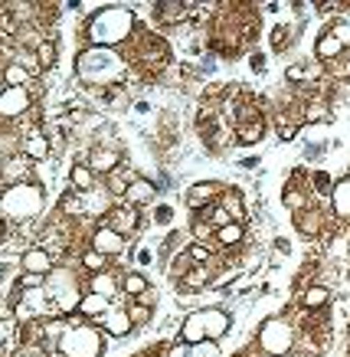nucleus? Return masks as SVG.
Listing matches in <instances>:
<instances>
[{
	"mask_svg": "<svg viewBox=\"0 0 350 357\" xmlns=\"http://www.w3.org/2000/svg\"><path fill=\"white\" fill-rule=\"evenodd\" d=\"M138 33V13L132 3H99L82 23L86 46L102 50H125Z\"/></svg>",
	"mask_w": 350,
	"mask_h": 357,
	"instance_id": "1",
	"label": "nucleus"
},
{
	"mask_svg": "<svg viewBox=\"0 0 350 357\" xmlns=\"http://www.w3.org/2000/svg\"><path fill=\"white\" fill-rule=\"evenodd\" d=\"M128 59L121 50H102V46H82L72 59V73L88 92H105L128 79Z\"/></svg>",
	"mask_w": 350,
	"mask_h": 357,
	"instance_id": "2",
	"label": "nucleus"
},
{
	"mask_svg": "<svg viewBox=\"0 0 350 357\" xmlns=\"http://www.w3.org/2000/svg\"><path fill=\"white\" fill-rule=\"evenodd\" d=\"M43 210H46V187L40 184V181L3 187L0 213L7 220V227H26V223H33V220L43 217Z\"/></svg>",
	"mask_w": 350,
	"mask_h": 357,
	"instance_id": "3",
	"label": "nucleus"
},
{
	"mask_svg": "<svg viewBox=\"0 0 350 357\" xmlns=\"http://www.w3.org/2000/svg\"><path fill=\"white\" fill-rule=\"evenodd\" d=\"M232 328V314L219 305H209V308H197V312L184 314V321L177 328V341L184 344H203V341H223Z\"/></svg>",
	"mask_w": 350,
	"mask_h": 357,
	"instance_id": "4",
	"label": "nucleus"
},
{
	"mask_svg": "<svg viewBox=\"0 0 350 357\" xmlns=\"http://www.w3.org/2000/svg\"><path fill=\"white\" fill-rule=\"evenodd\" d=\"M298 335H301V328L295 325L292 314H272L259 325L255 344L265 357H292L298 347Z\"/></svg>",
	"mask_w": 350,
	"mask_h": 357,
	"instance_id": "5",
	"label": "nucleus"
},
{
	"mask_svg": "<svg viewBox=\"0 0 350 357\" xmlns=\"http://www.w3.org/2000/svg\"><path fill=\"white\" fill-rule=\"evenodd\" d=\"M56 351L63 357H102L105 354V335L95 321H69Z\"/></svg>",
	"mask_w": 350,
	"mask_h": 357,
	"instance_id": "6",
	"label": "nucleus"
},
{
	"mask_svg": "<svg viewBox=\"0 0 350 357\" xmlns=\"http://www.w3.org/2000/svg\"><path fill=\"white\" fill-rule=\"evenodd\" d=\"M33 92L30 89H3L0 92V119L3 125H20L26 115H33Z\"/></svg>",
	"mask_w": 350,
	"mask_h": 357,
	"instance_id": "7",
	"label": "nucleus"
},
{
	"mask_svg": "<svg viewBox=\"0 0 350 357\" xmlns=\"http://www.w3.org/2000/svg\"><path fill=\"white\" fill-rule=\"evenodd\" d=\"M95 325L102 328V335L105 337H128L134 331V321L132 314H128V298L121 302V298H115V305H111L109 314H102Z\"/></svg>",
	"mask_w": 350,
	"mask_h": 357,
	"instance_id": "8",
	"label": "nucleus"
},
{
	"mask_svg": "<svg viewBox=\"0 0 350 357\" xmlns=\"http://www.w3.org/2000/svg\"><path fill=\"white\" fill-rule=\"evenodd\" d=\"M88 246L99 249L102 256H109V259H121L125 249H128V239L121 236V233H115L111 227H105V223H99V227L88 233Z\"/></svg>",
	"mask_w": 350,
	"mask_h": 357,
	"instance_id": "9",
	"label": "nucleus"
},
{
	"mask_svg": "<svg viewBox=\"0 0 350 357\" xmlns=\"http://www.w3.org/2000/svg\"><path fill=\"white\" fill-rule=\"evenodd\" d=\"M219 194H223V187L213 184V181H197V184L186 187L184 194V204L190 213H203V210H209V206L219 204Z\"/></svg>",
	"mask_w": 350,
	"mask_h": 357,
	"instance_id": "10",
	"label": "nucleus"
},
{
	"mask_svg": "<svg viewBox=\"0 0 350 357\" xmlns=\"http://www.w3.org/2000/svg\"><path fill=\"white\" fill-rule=\"evenodd\" d=\"M102 223L128 239V236H134V233L141 229V210H138V206H128V204H115L111 206V213L102 220Z\"/></svg>",
	"mask_w": 350,
	"mask_h": 357,
	"instance_id": "11",
	"label": "nucleus"
},
{
	"mask_svg": "<svg viewBox=\"0 0 350 357\" xmlns=\"http://www.w3.org/2000/svg\"><path fill=\"white\" fill-rule=\"evenodd\" d=\"M86 164L99 174V177H109L111 171H118L121 164H125V158H121V151H115V148L92 144V148H88V154H86Z\"/></svg>",
	"mask_w": 350,
	"mask_h": 357,
	"instance_id": "12",
	"label": "nucleus"
},
{
	"mask_svg": "<svg viewBox=\"0 0 350 357\" xmlns=\"http://www.w3.org/2000/svg\"><path fill=\"white\" fill-rule=\"evenodd\" d=\"M295 229L308 239L324 236V229H328V213H324V206L315 204V206H308V210H301V213H295Z\"/></svg>",
	"mask_w": 350,
	"mask_h": 357,
	"instance_id": "13",
	"label": "nucleus"
},
{
	"mask_svg": "<svg viewBox=\"0 0 350 357\" xmlns=\"http://www.w3.org/2000/svg\"><path fill=\"white\" fill-rule=\"evenodd\" d=\"M36 181V164L30 158H3V187H13V184H33Z\"/></svg>",
	"mask_w": 350,
	"mask_h": 357,
	"instance_id": "14",
	"label": "nucleus"
},
{
	"mask_svg": "<svg viewBox=\"0 0 350 357\" xmlns=\"http://www.w3.org/2000/svg\"><path fill=\"white\" fill-rule=\"evenodd\" d=\"M154 23H161V26H180V23L190 20V3H180V0H161V3H154Z\"/></svg>",
	"mask_w": 350,
	"mask_h": 357,
	"instance_id": "15",
	"label": "nucleus"
},
{
	"mask_svg": "<svg viewBox=\"0 0 350 357\" xmlns=\"http://www.w3.org/2000/svg\"><path fill=\"white\" fill-rule=\"evenodd\" d=\"M157 197H161V187H157V181H151V177H144V174H141V177H138V181L128 187V194H125V200H121V204L144 210V206H151Z\"/></svg>",
	"mask_w": 350,
	"mask_h": 357,
	"instance_id": "16",
	"label": "nucleus"
},
{
	"mask_svg": "<svg viewBox=\"0 0 350 357\" xmlns=\"http://www.w3.org/2000/svg\"><path fill=\"white\" fill-rule=\"evenodd\" d=\"M86 292H95V295H105V298H121V272L118 269H109V272H99V275H86Z\"/></svg>",
	"mask_w": 350,
	"mask_h": 357,
	"instance_id": "17",
	"label": "nucleus"
},
{
	"mask_svg": "<svg viewBox=\"0 0 350 357\" xmlns=\"http://www.w3.org/2000/svg\"><path fill=\"white\" fill-rule=\"evenodd\" d=\"M138 177H141V174L134 171L132 164H121L118 171H111L109 177H102V184H105V190H109V194L121 204V200H125V194H128V187H132Z\"/></svg>",
	"mask_w": 350,
	"mask_h": 357,
	"instance_id": "18",
	"label": "nucleus"
},
{
	"mask_svg": "<svg viewBox=\"0 0 350 357\" xmlns=\"http://www.w3.org/2000/svg\"><path fill=\"white\" fill-rule=\"evenodd\" d=\"M49 154H53V141L46 138V131L36 125V128L23 138V158H30L33 164H43V161H49Z\"/></svg>",
	"mask_w": 350,
	"mask_h": 357,
	"instance_id": "19",
	"label": "nucleus"
},
{
	"mask_svg": "<svg viewBox=\"0 0 350 357\" xmlns=\"http://www.w3.org/2000/svg\"><path fill=\"white\" fill-rule=\"evenodd\" d=\"M328 206H331V217H334V220H344V223H350V171L340 177L337 184H334Z\"/></svg>",
	"mask_w": 350,
	"mask_h": 357,
	"instance_id": "20",
	"label": "nucleus"
},
{
	"mask_svg": "<svg viewBox=\"0 0 350 357\" xmlns=\"http://www.w3.org/2000/svg\"><path fill=\"white\" fill-rule=\"evenodd\" d=\"M20 269L36 272V275H49V272L56 269V259H53V252H46L43 246H30L20 256Z\"/></svg>",
	"mask_w": 350,
	"mask_h": 357,
	"instance_id": "21",
	"label": "nucleus"
},
{
	"mask_svg": "<svg viewBox=\"0 0 350 357\" xmlns=\"http://www.w3.org/2000/svg\"><path fill=\"white\" fill-rule=\"evenodd\" d=\"M298 302H301V308H305V312H311V314L324 312V308L331 305V289L324 285V282H311V285H305V289H301Z\"/></svg>",
	"mask_w": 350,
	"mask_h": 357,
	"instance_id": "22",
	"label": "nucleus"
},
{
	"mask_svg": "<svg viewBox=\"0 0 350 357\" xmlns=\"http://www.w3.org/2000/svg\"><path fill=\"white\" fill-rule=\"evenodd\" d=\"M344 53H347V50H344V43H340L337 36L331 33V26L315 40V59H317V63L328 66V63H334V59H340Z\"/></svg>",
	"mask_w": 350,
	"mask_h": 357,
	"instance_id": "23",
	"label": "nucleus"
},
{
	"mask_svg": "<svg viewBox=\"0 0 350 357\" xmlns=\"http://www.w3.org/2000/svg\"><path fill=\"white\" fill-rule=\"evenodd\" d=\"M111 298H105V295H95V292H86L82 295V305H79V318L82 321H99L102 314L111 312Z\"/></svg>",
	"mask_w": 350,
	"mask_h": 357,
	"instance_id": "24",
	"label": "nucleus"
},
{
	"mask_svg": "<svg viewBox=\"0 0 350 357\" xmlns=\"http://www.w3.org/2000/svg\"><path fill=\"white\" fill-rule=\"evenodd\" d=\"M99 184H102L99 174L92 171L86 161L72 164V171H69V187H72V190H79V194H88V190H95Z\"/></svg>",
	"mask_w": 350,
	"mask_h": 357,
	"instance_id": "25",
	"label": "nucleus"
},
{
	"mask_svg": "<svg viewBox=\"0 0 350 357\" xmlns=\"http://www.w3.org/2000/svg\"><path fill=\"white\" fill-rule=\"evenodd\" d=\"M213 266H193V269L184 275V282L177 285L180 292H203V289H209L213 285Z\"/></svg>",
	"mask_w": 350,
	"mask_h": 357,
	"instance_id": "26",
	"label": "nucleus"
},
{
	"mask_svg": "<svg viewBox=\"0 0 350 357\" xmlns=\"http://www.w3.org/2000/svg\"><path fill=\"white\" fill-rule=\"evenodd\" d=\"M148 289H151V279H148L141 269L121 272V295H125V298H141Z\"/></svg>",
	"mask_w": 350,
	"mask_h": 357,
	"instance_id": "27",
	"label": "nucleus"
},
{
	"mask_svg": "<svg viewBox=\"0 0 350 357\" xmlns=\"http://www.w3.org/2000/svg\"><path fill=\"white\" fill-rule=\"evenodd\" d=\"M219 206H223L236 223H246V200H242L239 187H223V194H219Z\"/></svg>",
	"mask_w": 350,
	"mask_h": 357,
	"instance_id": "28",
	"label": "nucleus"
},
{
	"mask_svg": "<svg viewBox=\"0 0 350 357\" xmlns=\"http://www.w3.org/2000/svg\"><path fill=\"white\" fill-rule=\"evenodd\" d=\"M219 354V344L216 341H203V344H184V341H177L167 357H216Z\"/></svg>",
	"mask_w": 350,
	"mask_h": 357,
	"instance_id": "29",
	"label": "nucleus"
},
{
	"mask_svg": "<svg viewBox=\"0 0 350 357\" xmlns=\"http://www.w3.org/2000/svg\"><path fill=\"white\" fill-rule=\"evenodd\" d=\"M79 266H82V272H86V275H99V272H109L111 269V259L109 256H102L99 249H82V252H79Z\"/></svg>",
	"mask_w": 350,
	"mask_h": 357,
	"instance_id": "30",
	"label": "nucleus"
},
{
	"mask_svg": "<svg viewBox=\"0 0 350 357\" xmlns=\"http://www.w3.org/2000/svg\"><path fill=\"white\" fill-rule=\"evenodd\" d=\"M190 236H193V243H203V246H213L216 252H223V249L216 246V227L209 223L207 217H193V223H190Z\"/></svg>",
	"mask_w": 350,
	"mask_h": 357,
	"instance_id": "31",
	"label": "nucleus"
},
{
	"mask_svg": "<svg viewBox=\"0 0 350 357\" xmlns=\"http://www.w3.org/2000/svg\"><path fill=\"white\" fill-rule=\"evenodd\" d=\"M265 131H269V125H265V119L262 121H249V125H236V141L239 144H262V138H265Z\"/></svg>",
	"mask_w": 350,
	"mask_h": 357,
	"instance_id": "32",
	"label": "nucleus"
},
{
	"mask_svg": "<svg viewBox=\"0 0 350 357\" xmlns=\"http://www.w3.org/2000/svg\"><path fill=\"white\" fill-rule=\"evenodd\" d=\"M246 239V223H230L216 233V246L219 249H239Z\"/></svg>",
	"mask_w": 350,
	"mask_h": 357,
	"instance_id": "33",
	"label": "nucleus"
},
{
	"mask_svg": "<svg viewBox=\"0 0 350 357\" xmlns=\"http://www.w3.org/2000/svg\"><path fill=\"white\" fill-rule=\"evenodd\" d=\"M128 314H132L134 328H148L154 318V308H148V305H141L138 298H128Z\"/></svg>",
	"mask_w": 350,
	"mask_h": 357,
	"instance_id": "34",
	"label": "nucleus"
},
{
	"mask_svg": "<svg viewBox=\"0 0 350 357\" xmlns=\"http://www.w3.org/2000/svg\"><path fill=\"white\" fill-rule=\"evenodd\" d=\"M193 217H197V213H193ZM200 217H207L209 223L216 227V233H219V229H223V227H230V223H236V220H232L230 213H226V210H223V206H219V204H216V206H209V210H203Z\"/></svg>",
	"mask_w": 350,
	"mask_h": 357,
	"instance_id": "35",
	"label": "nucleus"
},
{
	"mask_svg": "<svg viewBox=\"0 0 350 357\" xmlns=\"http://www.w3.org/2000/svg\"><path fill=\"white\" fill-rule=\"evenodd\" d=\"M36 59H40V66H43V73H49L56 66V59H59V50H56L53 40H46L40 50H36Z\"/></svg>",
	"mask_w": 350,
	"mask_h": 357,
	"instance_id": "36",
	"label": "nucleus"
},
{
	"mask_svg": "<svg viewBox=\"0 0 350 357\" xmlns=\"http://www.w3.org/2000/svg\"><path fill=\"white\" fill-rule=\"evenodd\" d=\"M328 76L331 79H350V53H344L340 59L328 63Z\"/></svg>",
	"mask_w": 350,
	"mask_h": 357,
	"instance_id": "37",
	"label": "nucleus"
},
{
	"mask_svg": "<svg viewBox=\"0 0 350 357\" xmlns=\"http://www.w3.org/2000/svg\"><path fill=\"white\" fill-rule=\"evenodd\" d=\"M331 33L337 36L340 43H344V50L350 53V17H340V20L331 23Z\"/></svg>",
	"mask_w": 350,
	"mask_h": 357,
	"instance_id": "38",
	"label": "nucleus"
},
{
	"mask_svg": "<svg viewBox=\"0 0 350 357\" xmlns=\"http://www.w3.org/2000/svg\"><path fill=\"white\" fill-rule=\"evenodd\" d=\"M285 46H292V30H288V26H275L272 30V50L275 53H285Z\"/></svg>",
	"mask_w": 350,
	"mask_h": 357,
	"instance_id": "39",
	"label": "nucleus"
},
{
	"mask_svg": "<svg viewBox=\"0 0 350 357\" xmlns=\"http://www.w3.org/2000/svg\"><path fill=\"white\" fill-rule=\"evenodd\" d=\"M265 63H269V59H265L262 53H252V56H249V69H252V73H255V76L269 69V66H265Z\"/></svg>",
	"mask_w": 350,
	"mask_h": 357,
	"instance_id": "40",
	"label": "nucleus"
},
{
	"mask_svg": "<svg viewBox=\"0 0 350 357\" xmlns=\"http://www.w3.org/2000/svg\"><path fill=\"white\" fill-rule=\"evenodd\" d=\"M138 302H141V305H148V308H154V305L161 302V292H157V289H154V285H151V289H148V292H144L141 298H138Z\"/></svg>",
	"mask_w": 350,
	"mask_h": 357,
	"instance_id": "41",
	"label": "nucleus"
},
{
	"mask_svg": "<svg viewBox=\"0 0 350 357\" xmlns=\"http://www.w3.org/2000/svg\"><path fill=\"white\" fill-rule=\"evenodd\" d=\"M46 354H49L46 347H23L20 351V357H46Z\"/></svg>",
	"mask_w": 350,
	"mask_h": 357,
	"instance_id": "42",
	"label": "nucleus"
},
{
	"mask_svg": "<svg viewBox=\"0 0 350 357\" xmlns=\"http://www.w3.org/2000/svg\"><path fill=\"white\" fill-rule=\"evenodd\" d=\"M347 256H350V249H347Z\"/></svg>",
	"mask_w": 350,
	"mask_h": 357,
	"instance_id": "43",
	"label": "nucleus"
}]
</instances>
